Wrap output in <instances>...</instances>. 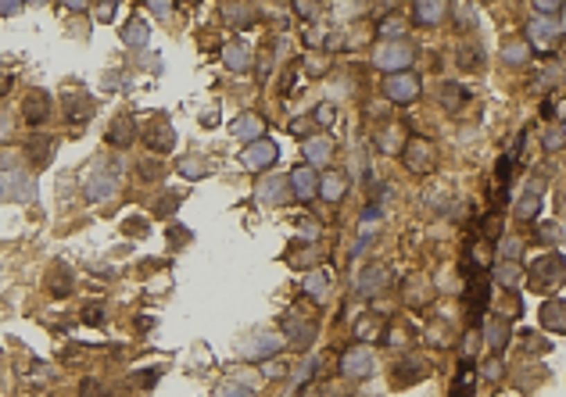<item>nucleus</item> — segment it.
Returning a JSON list of instances; mask_svg holds the SVG:
<instances>
[{"label": "nucleus", "instance_id": "obj_27", "mask_svg": "<svg viewBox=\"0 0 566 397\" xmlns=\"http://www.w3.org/2000/svg\"><path fill=\"white\" fill-rule=\"evenodd\" d=\"M538 212H541V197H538V194H527V197L516 204V215H520V219H534Z\"/></svg>", "mask_w": 566, "mask_h": 397}, {"label": "nucleus", "instance_id": "obj_4", "mask_svg": "<svg viewBox=\"0 0 566 397\" xmlns=\"http://www.w3.org/2000/svg\"><path fill=\"white\" fill-rule=\"evenodd\" d=\"M280 347H283V337H280V333H258V337L244 340L237 351L244 354V358H251V362H262V358H269V354H276Z\"/></svg>", "mask_w": 566, "mask_h": 397}, {"label": "nucleus", "instance_id": "obj_22", "mask_svg": "<svg viewBox=\"0 0 566 397\" xmlns=\"http://www.w3.org/2000/svg\"><path fill=\"white\" fill-rule=\"evenodd\" d=\"M208 169H212V165H208L204 158H183V161H179V176H183V179H204Z\"/></svg>", "mask_w": 566, "mask_h": 397}, {"label": "nucleus", "instance_id": "obj_3", "mask_svg": "<svg viewBox=\"0 0 566 397\" xmlns=\"http://www.w3.org/2000/svg\"><path fill=\"white\" fill-rule=\"evenodd\" d=\"M373 61H376V68H384V72H405L409 65H412V47L409 44H402V39H394V44H384L376 47V54H373Z\"/></svg>", "mask_w": 566, "mask_h": 397}, {"label": "nucleus", "instance_id": "obj_6", "mask_svg": "<svg viewBox=\"0 0 566 397\" xmlns=\"http://www.w3.org/2000/svg\"><path fill=\"white\" fill-rule=\"evenodd\" d=\"M384 90H387V97H391V100H398V104H409V100H416V97H419V79H416L412 72H398V75H391V79L384 82Z\"/></svg>", "mask_w": 566, "mask_h": 397}, {"label": "nucleus", "instance_id": "obj_38", "mask_svg": "<svg viewBox=\"0 0 566 397\" xmlns=\"http://www.w3.org/2000/svg\"><path fill=\"white\" fill-rule=\"evenodd\" d=\"M545 147H549V151H559V147H563V125H556V129L549 133V140H545Z\"/></svg>", "mask_w": 566, "mask_h": 397}, {"label": "nucleus", "instance_id": "obj_36", "mask_svg": "<svg viewBox=\"0 0 566 397\" xmlns=\"http://www.w3.org/2000/svg\"><path fill=\"white\" fill-rule=\"evenodd\" d=\"M301 237H305V240H319V237H323V229L312 222V219H305V222H301Z\"/></svg>", "mask_w": 566, "mask_h": 397}, {"label": "nucleus", "instance_id": "obj_26", "mask_svg": "<svg viewBox=\"0 0 566 397\" xmlns=\"http://www.w3.org/2000/svg\"><path fill=\"white\" fill-rule=\"evenodd\" d=\"M506 337H509V326L502 322V319L488 326V344H491V351H502V347H506Z\"/></svg>", "mask_w": 566, "mask_h": 397}, {"label": "nucleus", "instance_id": "obj_25", "mask_svg": "<svg viewBox=\"0 0 566 397\" xmlns=\"http://www.w3.org/2000/svg\"><path fill=\"white\" fill-rule=\"evenodd\" d=\"M287 329H290V337H294V344H301V347L316 337V326H312V322H294V319H290Z\"/></svg>", "mask_w": 566, "mask_h": 397}, {"label": "nucleus", "instance_id": "obj_47", "mask_svg": "<svg viewBox=\"0 0 566 397\" xmlns=\"http://www.w3.org/2000/svg\"><path fill=\"white\" fill-rule=\"evenodd\" d=\"M97 15H100V18H112V15H115V4H100Z\"/></svg>", "mask_w": 566, "mask_h": 397}, {"label": "nucleus", "instance_id": "obj_29", "mask_svg": "<svg viewBox=\"0 0 566 397\" xmlns=\"http://www.w3.org/2000/svg\"><path fill=\"white\" fill-rule=\"evenodd\" d=\"M527 54H531L527 44H506V50H502V57H506L509 65H523V61H527Z\"/></svg>", "mask_w": 566, "mask_h": 397}, {"label": "nucleus", "instance_id": "obj_2", "mask_svg": "<svg viewBox=\"0 0 566 397\" xmlns=\"http://www.w3.org/2000/svg\"><path fill=\"white\" fill-rule=\"evenodd\" d=\"M118 179H122L118 165H100V169H94V176L87 179V201H97V204L112 201L118 190Z\"/></svg>", "mask_w": 566, "mask_h": 397}, {"label": "nucleus", "instance_id": "obj_21", "mask_svg": "<svg viewBox=\"0 0 566 397\" xmlns=\"http://www.w3.org/2000/svg\"><path fill=\"white\" fill-rule=\"evenodd\" d=\"M445 4H416L412 8V15H416V22L419 26H437V22H441V18H445Z\"/></svg>", "mask_w": 566, "mask_h": 397}, {"label": "nucleus", "instance_id": "obj_9", "mask_svg": "<svg viewBox=\"0 0 566 397\" xmlns=\"http://www.w3.org/2000/svg\"><path fill=\"white\" fill-rule=\"evenodd\" d=\"M316 172H312L308 169V165H305V169H294V172H290V179H287V190H294V197L298 201H312V197H316Z\"/></svg>", "mask_w": 566, "mask_h": 397}, {"label": "nucleus", "instance_id": "obj_17", "mask_svg": "<svg viewBox=\"0 0 566 397\" xmlns=\"http://www.w3.org/2000/svg\"><path fill=\"white\" fill-rule=\"evenodd\" d=\"M222 61H226V68H233V72H247L251 68V50L244 44H229L222 50Z\"/></svg>", "mask_w": 566, "mask_h": 397}, {"label": "nucleus", "instance_id": "obj_44", "mask_svg": "<svg viewBox=\"0 0 566 397\" xmlns=\"http://www.w3.org/2000/svg\"><path fill=\"white\" fill-rule=\"evenodd\" d=\"M151 15H158V18L173 15V4H151Z\"/></svg>", "mask_w": 566, "mask_h": 397}, {"label": "nucleus", "instance_id": "obj_49", "mask_svg": "<svg viewBox=\"0 0 566 397\" xmlns=\"http://www.w3.org/2000/svg\"><path fill=\"white\" fill-rule=\"evenodd\" d=\"M201 122H204V125H215V122H219V115H215V111H204V115H201Z\"/></svg>", "mask_w": 566, "mask_h": 397}, {"label": "nucleus", "instance_id": "obj_13", "mask_svg": "<svg viewBox=\"0 0 566 397\" xmlns=\"http://www.w3.org/2000/svg\"><path fill=\"white\" fill-rule=\"evenodd\" d=\"M330 154H333V143H330V140H323V136H312V140H305V158H308V169H312V165H326V161H330Z\"/></svg>", "mask_w": 566, "mask_h": 397}, {"label": "nucleus", "instance_id": "obj_12", "mask_svg": "<svg viewBox=\"0 0 566 397\" xmlns=\"http://www.w3.org/2000/svg\"><path fill=\"white\" fill-rule=\"evenodd\" d=\"M151 39V26L143 22V18H130V22L122 26V44H130V47H143Z\"/></svg>", "mask_w": 566, "mask_h": 397}, {"label": "nucleus", "instance_id": "obj_11", "mask_svg": "<svg viewBox=\"0 0 566 397\" xmlns=\"http://www.w3.org/2000/svg\"><path fill=\"white\" fill-rule=\"evenodd\" d=\"M229 129H233V136H237V140H247V143H255V140H262V136H265V125H262L255 115H240L233 125H229Z\"/></svg>", "mask_w": 566, "mask_h": 397}, {"label": "nucleus", "instance_id": "obj_37", "mask_svg": "<svg viewBox=\"0 0 566 397\" xmlns=\"http://www.w3.org/2000/svg\"><path fill=\"white\" fill-rule=\"evenodd\" d=\"M398 140H402V133H398V129H387V133H384V151H387V154L398 151Z\"/></svg>", "mask_w": 566, "mask_h": 397}, {"label": "nucleus", "instance_id": "obj_32", "mask_svg": "<svg viewBox=\"0 0 566 397\" xmlns=\"http://www.w3.org/2000/svg\"><path fill=\"white\" fill-rule=\"evenodd\" d=\"M405 29H409V26H405V18H387V22L380 26V33L387 36V44H394V39H398V36H402Z\"/></svg>", "mask_w": 566, "mask_h": 397}, {"label": "nucleus", "instance_id": "obj_5", "mask_svg": "<svg viewBox=\"0 0 566 397\" xmlns=\"http://www.w3.org/2000/svg\"><path fill=\"white\" fill-rule=\"evenodd\" d=\"M341 369H344V376H351V380H366V376H373V369H376V354L369 347H351L344 354Z\"/></svg>", "mask_w": 566, "mask_h": 397}, {"label": "nucleus", "instance_id": "obj_10", "mask_svg": "<svg viewBox=\"0 0 566 397\" xmlns=\"http://www.w3.org/2000/svg\"><path fill=\"white\" fill-rule=\"evenodd\" d=\"M258 201L262 204H283L287 201V179H280V176H265L262 183H258Z\"/></svg>", "mask_w": 566, "mask_h": 397}, {"label": "nucleus", "instance_id": "obj_16", "mask_svg": "<svg viewBox=\"0 0 566 397\" xmlns=\"http://www.w3.org/2000/svg\"><path fill=\"white\" fill-rule=\"evenodd\" d=\"M387 283V268H380V265H369L366 273L359 276V294L362 297H369V294H376V290H380Z\"/></svg>", "mask_w": 566, "mask_h": 397}, {"label": "nucleus", "instance_id": "obj_48", "mask_svg": "<svg viewBox=\"0 0 566 397\" xmlns=\"http://www.w3.org/2000/svg\"><path fill=\"white\" fill-rule=\"evenodd\" d=\"M290 129H294V133H308V122L298 118V122H290Z\"/></svg>", "mask_w": 566, "mask_h": 397}, {"label": "nucleus", "instance_id": "obj_46", "mask_svg": "<svg viewBox=\"0 0 566 397\" xmlns=\"http://www.w3.org/2000/svg\"><path fill=\"white\" fill-rule=\"evenodd\" d=\"M18 11H22V4H0V15H4V18L8 15H18Z\"/></svg>", "mask_w": 566, "mask_h": 397}, {"label": "nucleus", "instance_id": "obj_31", "mask_svg": "<svg viewBox=\"0 0 566 397\" xmlns=\"http://www.w3.org/2000/svg\"><path fill=\"white\" fill-rule=\"evenodd\" d=\"M541 319H545V326H556V333H563V304L559 301L556 304H545Z\"/></svg>", "mask_w": 566, "mask_h": 397}, {"label": "nucleus", "instance_id": "obj_39", "mask_svg": "<svg viewBox=\"0 0 566 397\" xmlns=\"http://www.w3.org/2000/svg\"><path fill=\"white\" fill-rule=\"evenodd\" d=\"M376 219H380V204H373V207H366V212H362V225L366 229H373L369 222H376Z\"/></svg>", "mask_w": 566, "mask_h": 397}, {"label": "nucleus", "instance_id": "obj_28", "mask_svg": "<svg viewBox=\"0 0 566 397\" xmlns=\"http://www.w3.org/2000/svg\"><path fill=\"white\" fill-rule=\"evenodd\" d=\"M520 250H523V240H520V237H506V240L498 243V255L506 258V261H516Z\"/></svg>", "mask_w": 566, "mask_h": 397}, {"label": "nucleus", "instance_id": "obj_1", "mask_svg": "<svg viewBox=\"0 0 566 397\" xmlns=\"http://www.w3.org/2000/svg\"><path fill=\"white\" fill-rule=\"evenodd\" d=\"M36 179L22 169H0V201H33Z\"/></svg>", "mask_w": 566, "mask_h": 397}, {"label": "nucleus", "instance_id": "obj_18", "mask_svg": "<svg viewBox=\"0 0 566 397\" xmlns=\"http://www.w3.org/2000/svg\"><path fill=\"white\" fill-rule=\"evenodd\" d=\"M173 140L176 136H173V125L169 122H154V129H148V143H151L154 151H161V154L173 151Z\"/></svg>", "mask_w": 566, "mask_h": 397}, {"label": "nucleus", "instance_id": "obj_35", "mask_svg": "<svg viewBox=\"0 0 566 397\" xmlns=\"http://www.w3.org/2000/svg\"><path fill=\"white\" fill-rule=\"evenodd\" d=\"M534 11H538V15H556V18H563V4H559V0H552V4H549V0H541V4H534Z\"/></svg>", "mask_w": 566, "mask_h": 397}, {"label": "nucleus", "instance_id": "obj_24", "mask_svg": "<svg viewBox=\"0 0 566 397\" xmlns=\"http://www.w3.org/2000/svg\"><path fill=\"white\" fill-rule=\"evenodd\" d=\"M495 283H502V286H516V283H520V265H516V261L498 265V268H495Z\"/></svg>", "mask_w": 566, "mask_h": 397}, {"label": "nucleus", "instance_id": "obj_23", "mask_svg": "<svg viewBox=\"0 0 566 397\" xmlns=\"http://www.w3.org/2000/svg\"><path fill=\"white\" fill-rule=\"evenodd\" d=\"M51 151H54V140H51V136H36V140L29 143V154H33L36 165H47Z\"/></svg>", "mask_w": 566, "mask_h": 397}, {"label": "nucleus", "instance_id": "obj_33", "mask_svg": "<svg viewBox=\"0 0 566 397\" xmlns=\"http://www.w3.org/2000/svg\"><path fill=\"white\" fill-rule=\"evenodd\" d=\"M215 397H255V390L244 387V383H222V387L215 390Z\"/></svg>", "mask_w": 566, "mask_h": 397}, {"label": "nucleus", "instance_id": "obj_19", "mask_svg": "<svg viewBox=\"0 0 566 397\" xmlns=\"http://www.w3.org/2000/svg\"><path fill=\"white\" fill-rule=\"evenodd\" d=\"M344 176H337V172H326L319 183H316V194H323L326 201H337V197H344Z\"/></svg>", "mask_w": 566, "mask_h": 397}, {"label": "nucleus", "instance_id": "obj_8", "mask_svg": "<svg viewBox=\"0 0 566 397\" xmlns=\"http://www.w3.org/2000/svg\"><path fill=\"white\" fill-rule=\"evenodd\" d=\"M559 33H563V18H556V22H549V18H534V22L527 26V36H531V44L538 50H549Z\"/></svg>", "mask_w": 566, "mask_h": 397}, {"label": "nucleus", "instance_id": "obj_41", "mask_svg": "<svg viewBox=\"0 0 566 397\" xmlns=\"http://www.w3.org/2000/svg\"><path fill=\"white\" fill-rule=\"evenodd\" d=\"M488 255H491V250H488L484 243H480V247L473 250V261H477V265H488Z\"/></svg>", "mask_w": 566, "mask_h": 397}, {"label": "nucleus", "instance_id": "obj_50", "mask_svg": "<svg viewBox=\"0 0 566 397\" xmlns=\"http://www.w3.org/2000/svg\"><path fill=\"white\" fill-rule=\"evenodd\" d=\"M11 90V75H0V93H8Z\"/></svg>", "mask_w": 566, "mask_h": 397}, {"label": "nucleus", "instance_id": "obj_34", "mask_svg": "<svg viewBox=\"0 0 566 397\" xmlns=\"http://www.w3.org/2000/svg\"><path fill=\"white\" fill-rule=\"evenodd\" d=\"M409 158L416 161V169L423 172V169H427V158H430V147H423V143H412V147H409Z\"/></svg>", "mask_w": 566, "mask_h": 397}, {"label": "nucleus", "instance_id": "obj_20", "mask_svg": "<svg viewBox=\"0 0 566 397\" xmlns=\"http://www.w3.org/2000/svg\"><path fill=\"white\" fill-rule=\"evenodd\" d=\"M51 115V97L47 93H33L29 100H26V118L36 125V122H44Z\"/></svg>", "mask_w": 566, "mask_h": 397}, {"label": "nucleus", "instance_id": "obj_42", "mask_svg": "<svg viewBox=\"0 0 566 397\" xmlns=\"http://www.w3.org/2000/svg\"><path fill=\"white\" fill-rule=\"evenodd\" d=\"M82 394H87V397H100L104 390H100V383H90L87 380V383H82Z\"/></svg>", "mask_w": 566, "mask_h": 397}, {"label": "nucleus", "instance_id": "obj_40", "mask_svg": "<svg viewBox=\"0 0 566 397\" xmlns=\"http://www.w3.org/2000/svg\"><path fill=\"white\" fill-rule=\"evenodd\" d=\"M158 176H161V165H154V161L143 165V179H158Z\"/></svg>", "mask_w": 566, "mask_h": 397}, {"label": "nucleus", "instance_id": "obj_45", "mask_svg": "<svg viewBox=\"0 0 566 397\" xmlns=\"http://www.w3.org/2000/svg\"><path fill=\"white\" fill-rule=\"evenodd\" d=\"M316 122H326V125H330V122H333V108H319V111H316Z\"/></svg>", "mask_w": 566, "mask_h": 397}, {"label": "nucleus", "instance_id": "obj_15", "mask_svg": "<svg viewBox=\"0 0 566 397\" xmlns=\"http://www.w3.org/2000/svg\"><path fill=\"white\" fill-rule=\"evenodd\" d=\"M305 294L316 297V301H323L330 294V273L326 268H312V273L305 276Z\"/></svg>", "mask_w": 566, "mask_h": 397}, {"label": "nucleus", "instance_id": "obj_7", "mask_svg": "<svg viewBox=\"0 0 566 397\" xmlns=\"http://www.w3.org/2000/svg\"><path fill=\"white\" fill-rule=\"evenodd\" d=\"M276 158H280V147L272 140H255V143H247V151H244L247 169H269Z\"/></svg>", "mask_w": 566, "mask_h": 397}, {"label": "nucleus", "instance_id": "obj_43", "mask_svg": "<svg viewBox=\"0 0 566 397\" xmlns=\"http://www.w3.org/2000/svg\"><path fill=\"white\" fill-rule=\"evenodd\" d=\"M541 237H545V240H559L563 233H559V225H545V229H541Z\"/></svg>", "mask_w": 566, "mask_h": 397}, {"label": "nucleus", "instance_id": "obj_14", "mask_svg": "<svg viewBox=\"0 0 566 397\" xmlns=\"http://www.w3.org/2000/svg\"><path fill=\"white\" fill-rule=\"evenodd\" d=\"M133 136H136V122L125 115V118H115L112 122V133H108V140L115 143V147H130L133 143Z\"/></svg>", "mask_w": 566, "mask_h": 397}, {"label": "nucleus", "instance_id": "obj_30", "mask_svg": "<svg viewBox=\"0 0 566 397\" xmlns=\"http://www.w3.org/2000/svg\"><path fill=\"white\" fill-rule=\"evenodd\" d=\"M69 108H72V111H69V118H72V122H82V118L90 115L94 104H90V97H72V100H69Z\"/></svg>", "mask_w": 566, "mask_h": 397}]
</instances>
